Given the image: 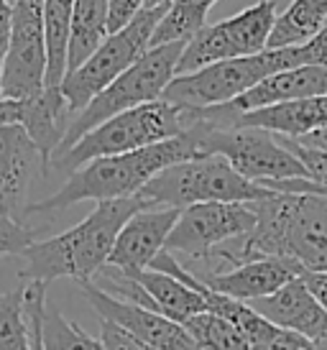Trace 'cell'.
I'll return each instance as SVG.
<instances>
[{
	"label": "cell",
	"instance_id": "7a4b0ae2",
	"mask_svg": "<svg viewBox=\"0 0 327 350\" xmlns=\"http://www.w3.org/2000/svg\"><path fill=\"white\" fill-rule=\"evenodd\" d=\"M205 156L192 128L176 138L154 144V146L138 148L131 154L103 156L92 159L85 166L75 169L64 187L41 202H31V213H57L67 210L77 202H107V200H123L135 197L159 172L166 166Z\"/></svg>",
	"mask_w": 327,
	"mask_h": 350
},
{
	"label": "cell",
	"instance_id": "9a60e30c",
	"mask_svg": "<svg viewBox=\"0 0 327 350\" xmlns=\"http://www.w3.org/2000/svg\"><path fill=\"white\" fill-rule=\"evenodd\" d=\"M179 207H144L120 228L107 266L120 271H144L166 248L169 233L179 220Z\"/></svg>",
	"mask_w": 327,
	"mask_h": 350
},
{
	"label": "cell",
	"instance_id": "9c48e42d",
	"mask_svg": "<svg viewBox=\"0 0 327 350\" xmlns=\"http://www.w3.org/2000/svg\"><path fill=\"white\" fill-rule=\"evenodd\" d=\"M166 8L169 5L144 8L125 29L110 33L103 41V46L87 59L82 67L69 72L64 77L62 92L67 98L72 118L77 116L79 110H85L110 82H116L125 69L133 67L135 62L151 49L154 31L159 26V21L164 18Z\"/></svg>",
	"mask_w": 327,
	"mask_h": 350
},
{
	"label": "cell",
	"instance_id": "74e56055",
	"mask_svg": "<svg viewBox=\"0 0 327 350\" xmlns=\"http://www.w3.org/2000/svg\"><path fill=\"white\" fill-rule=\"evenodd\" d=\"M172 0H144V8H156V5H169Z\"/></svg>",
	"mask_w": 327,
	"mask_h": 350
},
{
	"label": "cell",
	"instance_id": "484cf974",
	"mask_svg": "<svg viewBox=\"0 0 327 350\" xmlns=\"http://www.w3.org/2000/svg\"><path fill=\"white\" fill-rule=\"evenodd\" d=\"M26 286L0 292V350H36L26 317Z\"/></svg>",
	"mask_w": 327,
	"mask_h": 350
},
{
	"label": "cell",
	"instance_id": "5bb4252c",
	"mask_svg": "<svg viewBox=\"0 0 327 350\" xmlns=\"http://www.w3.org/2000/svg\"><path fill=\"white\" fill-rule=\"evenodd\" d=\"M47 169L23 126L0 128V217L23 223L31 210L29 192L36 172Z\"/></svg>",
	"mask_w": 327,
	"mask_h": 350
},
{
	"label": "cell",
	"instance_id": "ba28073f",
	"mask_svg": "<svg viewBox=\"0 0 327 350\" xmlns=\"http://www.w3.org/2000/svg\"><path fill=\"white\" fill-rule=\"evenodd\" d=\"M202 154H220L225 161L256 185L284 182V179H307V169L287 148L276 133L261 128L212 126L200 118L192 126Z\"/></svg>",
	"mask_w": 327,
	"mask_h": 350
},
{
	"label": "cell",
	"instance_id": "ffe728a7",
	"mask_svg": "<svg viewBox=\"0 0 327 350\" xmlns=\"http://www.w3.org/2000/svg\"><path fill=\"white\" fill-rule=\"evenodd\" d=\"M131 276H135V282L144 286L146 294L156 304V310L161 312L164 317L179 322V325L194 317V314H200V312H207L205 294L197 286H189V284L179 282V279H174L164 271H156V269L131 271Z\"/></svg>",
	"mask_w": 327,
	"mask_h": 350
},
{
	"label": "cell",
	"instance_id": "52a82bcc",
	"mask_svg": "<svg viewBox=\"0 0 327 350\" xmlns=\"http://www.w3.org/2000/svg\"><path fill=\"white\" fill-rule=\"evenodd\" d=\"M291 67H302L297 46L266 49L253 57L218 62V64L197 69L192 75H179L169 82L161 98L174 105L189 107V110L228 105L233 100L243 98L256 85H261L266 77Z\"/></svg>",
	"mask_w": 327,
	"mask_h": 350
},
{
	"label": "cell",
	"instance_id": "2e32d148",
	"mask_svg": "<svg viewBox=\"0 0 327 350\" xmlns=\"http://www.w3.org/2000/svg\"><path fill=\"white\" fill-rule=\"evenodd\" d=\"M302 273H304V269L291 258L263 256V258H250V261L238 263L231 271H222L200 284H205L207 289L222 294V297L248 304L253 299H263L269 294L279 292L284 284H289Z\"/></svg>",
	"mask_w": 327,
	"mask_h": 350
},
{
	"label": "cell",
	"instance_id": "3957f363",
	"mask_svg": "<svg viewBox=\"0 0 327 350\" xmlns=\"http://www.w3.org/2000/svg\"><path fill=\"white\" fill-rule=\"evenodd\" d=\"M256 228L246 238V261L281 256L304 271H327V197L274 192L253 202Z\"/></svg>",
	"mask_w": 327,
	"mask_h": 350
},
{
	"label": "cell",
	"instance_id": "1f68e13d",
	"mask_svg": "<svg viewBox=\"0 0 327 350\" xmlns=\"http://www.w3.org/2000/svg\"><path fill=\"white\" fill-rule=\"evenodd\" d=\"M299 64H319L327 67V26L319 31L315 39H309L307 44L297 46Z\"/></svg>",
	"mask_w": 327,
	"mask_h": 350
},
{
	"label": "cell",
	"instance_id": "6da1fadb",
	"mask_svg": "<svg viewBox=\"0 0 327 350\" xmlns=\"http://www.w3.org/2000/svg\"><path fill=\"white\" fill-rule=\"evenodd\" d=\"M144 207L151 204H146L138 195L97 202L95 210L75 228L49 241H34L21 253L26 266L18 276L23 282L41 284L54 279H75V282L95 279L97 271L107 266L120 228Z\"/></svg>",
	"mask_w": 327,
	"mask_h": 350
},
{
	"label": "cell",
	"instance_id": "f35d334b",
	"mask_svg": "<svg viewBox=\"0 0 327 350\" xmlns=\"http://www.w3.org/2000/svg\"><path fill=\"white\" fill-rule=\"evenodd\" d=\"M317 350H327V330H325V335H322V338H317Z\"/></svg>",
	"mask_w": 327,
	"mask_h": 350
},
{
	"label": "cell",
	"instance_id": "d6986e66",
	"mask_svg": "<svg viewBox=\"0 0 327 350\" xmlns=\"http://www.w3.org/2000/svg\"><path fill=\"white\" fill-rule=\"evenodd\" d=\"M69 120H72V113H69L67 98H64L62 88H47L39 98L23 100V113H21L18 126L26 128L31 141L36 144L47 169L51 156L57 154V148L64 141Z\"/></svg>",
	"mask_w": 327,
	"mask_h": 350
},
{
	"label": "cell",
	"instance_id": "7c38bea8",
	"mask_svg": "<svg viewBox=\"0 0 327 350\" xmlns=\"http://www.w3.org/2000/svg\"><path fill=\"white\" fill-rule=\"evenodd\" d=\"M256 228L253 202H200L182 207L169 233L166 251L184 258H202L222 245L248 238Z\"/></svg>",
	"mask_w": 327,
	"mask_h": 350
},
{
	"label": "cell",
	"instance_id": "f546056e",
	"mask_svg": "<svg viewBox=\"0 0 327 350\" xmlns=\"http://www.w3.org/2000/svg\"><path fill=\"white\" fill-rule=\"evenodd\" d=\"M248 350H317V342L304 338V335H299V332L281 330V327L274 325V330L261 342L250 345Z\"/></svg>",
	"mask_w": 327,
	"mask_h": 350
},
{
	"label": "cell",
	"instance_id": "cb8c5ba5",
	"mask_svg": "<svg viewBox=\"0 0 327 350\" xmlns=\"http://www.w3.org/2000/svg\"><path fill=\"white\" fill-rule=\"evenodd\" d=\"M218 0H172L169 8L159 21L154 31L151 46L174 44V41H189L197 31L207 26V13Z\"/></svg>",
	"mask_w": 327,
	"mask_h": 350
},
{
	"label": "cell",
	"instance_id": "5b68a950",
	"mask_svg": "<svg viewBox=\"0 0 327 350\" xmlns=\"http://www.w3.org/2000/svg\"><path fill=\"white\" fill-rule=\"evenodd\" d=\"M274 189L238 174L225 156L207 154L166 166L138 192L151 207H189L200 202H259Z\"/></svg>",
	"mask_w": 327,
	"mask_h": 350
},
{
	"label": "cell",
	"instance_id": "ab89813d",
	"mask_svg": "<svg viewBox=\"0 0 327 350\" xmlns=\"http://www.w3.org/2000/svg\"><path fill=\"white\" fill-rule=\"evenodd\" d=\"M144 350H154V348H148V345H146V348Z\"/></svg>",
	"mask_w": 327,
	"mask_h": 350
},
{
	"label": "cell",
	"instance_id": "e0dca14e",
	"mask_svg": "<svg viewBox=\"0 0 327 350\" xmlns=\"http://www.w3.org/2000/svg\"><path fill=\"white\" fill-rule=\"evenodd\" d=\"M248 304L271 325H276L281 330L299 332L309 340L322 338L327 330V312L304 286L302 276L284 284L279 292L269 294L263 299H253Z\"/></svg>",
	"mask_w": 327,
	"mask_h": 350
},
{
	"label": "cell",
	"instance_id": "8fae6325",
	"mask_svg": "<svg viewBox=\"0 0 327 350\" xmlns=\"http://www.w3.org/2000/svg\"><path fill=\"white\" fill-rule=\"evenodd\" d=\"M10 44L0 77V95L10 100L39 98L47 90L44 0H10Z\"/></svg>",
	"mask_w": 327,
	"mask_h": 350
},
{
	"label": "cell",
	"instance_id": "ac0fdd59",
	"mask_svg": "<svg viewBox=\"0 0 327 350\" xmlns=\"http://www.w3.org/2000/svg\"><path fill=\"white\" fill-rule=\"evenodd\" d=\"M231 126L261 128V131H269V133L287 138L309 136L319 128H327V95L325 98H304L259 107V110H250V113L233 118Z\"/></svg>",
	"mask_w": 327,
	"mask_h": 350
},
{
	"label": "cell",
	"instance_id": "8d00e7d4",
	"mask_svg": "<svg viewBox=\"0 0 327 350\" xmlns=\"http://www.w3.org/2000/svg\"><path fill=\"white\" fill-rule=\"evenodd\" d=\"M294 144L304 148H319V151H327V128H319L315 133H309V136H302V138H291Z\"/></svg>",
	"mask_w": 327,
	"mask_h": 350
},
{
	"label": "cell",
	"instance_id": "83f0119b",
	"mask_svg": "<svg viewBox=\"0 0 327 350\" xmlns=\"http://www.w3.org/2000/svg\"><path fill=\"white\" fill-rule=\"evenodd\" d=\"M34 241H36V230L26 228V223L0 217V256H21Z\"/></svg>",
	"mask_w": 327,
	"mask_h": 350
},
{
	"label": "cell",
	"instance_id": "4fadbf2b",
	"mask_svg": "<svg viewBox=\"0 0 327 350\" xmlns=\"http://www.w3.org/2000/svg\"><path fill=\"white\" fill-rule=\"evenodd\" d=\"M92 310L100 314V320L116 322L118 327L131 332L133 338L154 350H197L189 332L184 330L179 322L164 317L161 312H154L141 304L116 299L107 292H103L95 282H77Z\"/></svg>",
	"mask_w": 327,
	"mask_h": 350
},
{
	"label": "cell",
	"instance_id": "4316f807",
	"mask_svg": "<svg viewBox=\"0 0 327 350\" xmlns=\"http://www.w3.org/2000/svg\"><path fill=\"white\" fill-rule=\"evenodd\" d=\"M41 345L44 350H105L103 342L87 335L79 325L69 322L57 307L49 304L41 320Z\"/></svg>",
	"mask_w": 327,
	"mask_h": 350
},
{
	"label": "cell",
	"instance_id": "603a6c76",
	"mask_svg": "<svg viewBox=\"0 0 327 350\" xmlns=\"http://www.w3.org/2000/svg\"><path fill=\"white\" fill-rule=\"evenodd\" d=\"M77 0H44V41H47V88H62L67 77L69 31Z\"/></svg>",
	"mask_w": 327,
	"mask_h": 350
},
{
	"label": "cell",
	"instance_id": "d4e9b609",
	"mask_svg": "<svg viewBox=\"0 0 327 350\" xmlns=\"http://www.w3.org/2000/svg\"><path fill=\"white\" fill-rule=\"evenodd\" d=\"M197 350H248V340L231 320L215 312H200L182 322Z\"/></svg>",
	"mask_w": 327,
	"mask_h": 350
},
{
	"label": "cell",
	"instance_id": "d6a6232c",
	"mask_svg": "<svg viewBox=\"0 0 327 350\" xmlns=\"http://www.w3.org/2000/svg\"><path fill=\"white\" fill-rule=\"evenodd\" d=\"M269 189L274 192H294V195H302V192H312V195H325L327 197V187L315 185L309 179H284V182H269Z\"/></svg>",
	"mask_w": 327,
	"mask_h": 350
},
{
	"label": "cell",
	"instance_id": "30bf717a",
	"mask_svg": "<svg viewBox=\"0 0 327 350\" xmlns=\"http://www.w3.org/2000/svg\"><path fill=\"white\" fill-rule=\"evenodd\" d=\"M274 21H276V3L261 0L256 5L235 13L233 18L202 26L184 44V51L176 64V77L192 75L197 69L218 64V62L253 57L266 51Z\"/></svg>",
	"mask_w": 327,
	"mask_h": 350
},
{
	"label": "cell",
	"instance_id": "8992f818",
	"mask_svg": "<svg viewBox=\"0 0 327 350\" xmlns=\"http://www.w3.org/2000/svg\"><path fill=\"white\" fill-rule=\"evenodd\" d=\"M184 44L187 41L151 46L133 67L125 69L116 82H110L85 110H79L77 116L69 120L64 141H62V146L57 148L54 156L67 151L69 146H75L85 133H90L92 128H97L110 118H116L118 113L161 100L164 90L169 88V82L176 77V64H179V57L184 51Z\"/></svg>",
	"mask_w": 327,
	"mask_h": 350
},
{
	"label": "cell",
	"instance_id": "836d02e7",
	"mask_svg": "<svg viewBox=\"0 0 327 350\" xmlns=\"http://www.w3.org/2000/svg\"><path fill=\"white\" fill-rule=\"evenodd\" d=\"M10 16H13V3L0 0V77H3V64H5V54H8L10 44Z\"/></svg>",
	"mask_w": 327,
	"mask_h": 350
},
{
	"label": "cell",
	"instance_id": "7402d4cb",
	"mask_svg": "<svg viewBox=\"0 0 327 350\" xmlns=\"http://www.w3.org/2000/svg\"><path fill=\"white\" fill-rule=\"evenodd\" d=\"M327 26V0H291L281 16H276L269 36V49L302 46L315 39Z\"/></svg>",
	"mask_w": 327,
	"mask_h": 350
},
{
	"label": "cell",
	"instance_id": "d590c367",
	"mask_svg": "<svg viewBox=\"0 0 327 350\" xmlns=\"http://www.w3.org/2000/svg\"><path fill=\"white\" fill-rule=\"evenodd\" d=\"M21 113H23V100L0 98V128L21 123Z\"/></svg>",
	"mask_w": 327,
	"mask_h": 350
},
{
	"label": "cell",
	"instance_id": "f1b7e54d",
	"mask_svg": "<svg viewBox=\"0 0 327 350\" xmlns=\"http://www.w3.org/2000/svg\"><path fill=\"white\" fill-rule=\"evenodd\" d=\"M279 138L287 144L289 151L304 164L309 182L327 187V151H319V148H304V146H299V144H294V141L287 136H279Z\"/></svg>",
	"mask_w": 327,
	"mask_h": 350
},
{
	"label": "cell",
	"instance_id": "277c9868",
	"mask_svg": "<svg viewBox=\"0 0 327 350\" xmlns=\"http://www.w3.org/2000/svg\"><path fill=\"white\" fill-rule=\"evenodd\" d=\"M194 123H197V110L174 105L164 98L154 100V103L131 107V110L118 113L116 118H110L105 123H100L79 138L75 146H69L67 151L54 156L49 166L72 174L75 169L85 166L92 159L131 154L138 148L182 136Z\"/></svg>",
	"mask_w": 327,
	"mask_h": 350
},
{
	"label": "cell",
	"instance_id": "44dd1931",
	"mask_svg": "<svg viewBox=\"0 0 327 350\" xmlns=\"http://www.w3.org/2000/svg\"><path fill=\"white\" fill-rule=\"evenodd\" d=\"M107 36H110L107 0H77L72 13V31H69L67 75L82 67L103 46Z\"/></svg>",
	"mask_w": 327,
	"mask_h": 350
},
{
	"label": "cell",
	"instance_id": "4dcf8cb0",
	"mask_svg": "<svg viewBox=\"0 0 327 350\" xmlns=\"http://www.w3.org/2000/svg\"><path fill=\"white\" fill-rule=\"evenodd\" d=\"M144 10V0H107V26L110 33L125 29Z\"/></svg>",
	"mask_w": 327,
	"mask_h": 350
},
{
	"label": "cell",
	"instance_id": "e575fe53",
	"mask_svg": "<svg viewBox=\"0 0 327 350\" xmlns=\"http://www.w3.org/2000/svg\"><path fill=\"white\" fill-rule=\"evenodd\" d=\"M302 282L312 292V297L319 301V307L327 312V271H304Z\"/></svg>",
	"mask_w": 327,
	"mask_h": 350
}]
</instances>
